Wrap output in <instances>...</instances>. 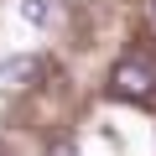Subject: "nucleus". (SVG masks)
Wrapping results in <instances>:
<instances>
[{
    "label": "nucleus",
    "mask_w": 156,
    "mask_h": 156,
    "mask_svg": "<svg viewBox=\"0 0 156 156\" xmlns=\"http://www.w3.org/2000/svg\"><path fill=\"white\" fill-rule=\"evenodd\" d=\"M37 73V62L31 57H16V62H5V78H31Z\"/></svg>",
    "instance_id": "obj_3"
},
{
    "label": "nucleus",
    "mask_w": 156,
    "mask_h": 156,
    "mask_svg": "<svg viewBox=\"0 0 156 156\" xmlns=\"http://www.w3.org/2000/svg\"><path fill=\"white\" fill-rule=\"evenodd\" d=\"M109 94L115 99H135V104H151L156 99V62L151 57H120L115 73H109Z\"/></svg>",
    "instance_id": "obj_1"
},
{
    "label": "nucleus",
    "mask_w": 156,
    "mask_h": 156,
    "mask_svg": "<svg viewBox=\"0 0 156 156\" xmlns=\"http://www.w3.org/2000/svg\"><path fill=\"white\" fill-rule=\"evenodd\" d=\"M52 156H73V140H68V135H57V140H52Z\"/></svg>",
    "instance_id": "obj_4"
},
{
    "label": "nucleus",
    "mask_w": 156,
    "mask_h": 156,
    "mask_svg": "<svg viewBox=\"0 0 156 156\" xmlns=\"http://www.w3.org/2000/svg\"><path fill=\"white\" fill-rule=\"evenodd\" d=\"M21 21L26 26H47L52 21V0H21Z\"/></svg>",
    "instance_id": "obj_2"
}]
</instances>
